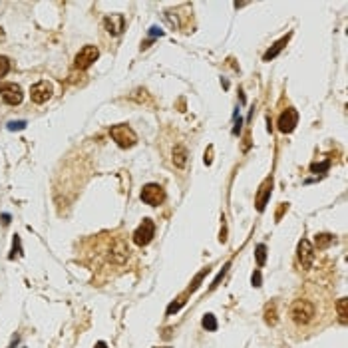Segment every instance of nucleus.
Instances as JSON below:
<instances>
[{"label":"nucleus","mask_w":348,"mask_h":348,"mask_svg":"<svg viewBox=\"0 0 348 348\" xmlns=\"http://www.w3.org/2000/svg\"><path fill=\"white\" fill-rule=\"evenodd\" d=\"M291 318L298 326H307L316 318V307L309 298H296L291 304Z\"/></svg>","instance_id":"1"},{"label":"nucleus","mask_w":348,"mask_h":348,"mask_svg":"<svg viewBox=\"0 0 348 348\" xmlns=\"http://www.w3.org/2000/svg\"><path fill=\"white\" fill-rule=\"evenodd\" d=\"M110 136H112V139H114L120 147H123V149L134 147V145H136V141H138L136 132H134V129L129 127L127 123H118V125H112V127H110Z\"/></svg>","instance_id":"2"},{"label":"nucleus","mask_w":348,"mask_h":348,"mask_svg":"<svg viewBox=\"0 0 348 348\" xmlns=\"http://www.w3.org/2000/svg\"><path fill=\"white\" fill-rule=\"evenodd\" d=\"M141 201L147 203V205H151V207L161 205V203L165 201V191H163V187L157 185V183H147V185H143V189H141Z\"/></svg>","instance_id":"3"},{"label":"nucleus","mask_w":348,"mask_h":348,"mask_svg":"<svg viewBox=\"0 0 348 348\" xmlns=\"http://www.w3.org/2000/svg\"><path fill=\"white\" fill-rule=\"evenodd\" d=\"M98 56H100V50H98L96 46L88 44V46H84V48L76 54V58H74V66H76L78 70H86V68H90L92 64L98 60Z\"/></svg>","instance_id":"4"},{"label":"nucleus","mask_w":348,"mask_h":348,"mask_svg":"<svg viewBox=\"0 0 348 348\" xmlns=\"http://www.w3.org/2000/svg\"><path fill=\"white\" fill-rule=\"evenodd\" d=\"M154 235H156V223L151 219H143V223L134 231V243L139 247H145L151 243Z\"/></svg>","instance_id":"5"},{"label":"nucleus","mask_w":348,"mask_h":348,"mask_svg":"<svg viewBox=\"0 0 348 348\" xmlns=\"http://www.w3.org/2000/svg\"><path fill=\"white\" fill-rule=\"evenodd\" d=\"M296 257H298V263L302 265V269H311L314 263V247L309 239H300L298 247H296Z\"/></svg>","instance_id":"6"},{"label":"nucleus","mask_w":348,"mask_h":348,"mask_svg":"<svg viewBox=\"0 0 348 348\" xmlns=\"http://www.w3.org/2000/svg\"><path fill=\"white\" fill-rule=\"evenodd\" d=\"M52 94H54L52 84L46 82V80L34 84L32 88H30V100H32L34 104H46V102L52 98Z\"/></svg>","instance_id":"7"},{"label":"nucleus","mask_w":348,"mask_h":348,"mask_svg":"<svg viewBox=\"0 0 348 348\" xmlns=\"http://www.w3.org/2000/svg\"><path fill=\"white\" fill-rule=\"evenodd\" d=\"M0 94H2L4 104H8V105H18V104H22V100H24L22 88H20L18 84H12V82L0 86Z\"/></svg>","instance_id":"8"},{"label":"nucleus","mask_w":348,"mask_h":348,"mask_svg":"<svg viewBox=\"0 0 348 348\" xmlns=\"http://www.w3.org/2000/svg\"><path fill=\"white\" fill-rule=\"evenodd\" d=\"M296 123H298V114H296L295 107H289V110H285V112L278 116V122H277L278 132H282V134H291V132H295Z\"/></svg>","instance_id":"9"},{"label":"nucleus","mask_w":348,"mask_h":348,"mask_svg":"<svg viewBox=\"0 0 348 348\" xmlns=\"http://www.w3.org/2000/svg\"><path fill=\"white\" fill-rule=\"evenodd\" d=\"M271 193H273V177H267L259 187V193L255 197V205H257V211H265L269 199H271Z\"/></svg>","instance_id":"10"},{"label":"nucleus","mask_w":348,"mask_h":348,"mask_svg":"<svg viewBox=\"0 0 348 348\" xmlns=\"http://www.w3.org/2000/svg\"><path fill=\"white\" fill-rule=\"evenodd\" d=\"M104 26L112 36H120L125 30V18L123 14H110L104 18Z\"/></svg>","instance_id":"11"},{"label":"nucleus","mask_w":348,"mask_h":348,"mask_svg":"<svg viewBox=\"0 0 348 348\" xmlns=\"http://www.w3.org/2000/svg\"><path fill=\"white\" fill-rule=\"evenodd\" d=\"M291 36H293V34H287V36H282L280 40H277V42H275V44H273V46H271V48H269V50L265 52V56H263V60H265V62H271V60H275V58H277V56H278V54L282 52V48H285V46L289 44V40H291Z\"/></svg>","instance_id":"12"},{"label":"nucleus","mask_w":348,"mask_h":348,"mask_svg":"<svg viewBox=\"0 0 348 348\" xmlns=\"http://www.w3.org/2000/svg\"><path fill=\"white\" fill-rule=\"evenodd\" d=\"M187 147L185 145H175V149H173V165H175L177 169H185L187 165Z\"/></svg>","instance_id":"13"},{"label":"nucleus","mask_w":348,"mask_h":348,"mask_svg":"<svg viewBox=\"0 0 348 348\" xmlns=\"http://www.w3.org/2000/svg\"><path fill=\"white\" fill-rule=\"evenodd\" d=\"M127 247H123L122 241L116 243V247H112V253H110V261H114V263H123V261L127 259Z\"/></svg>","instance_id":"14"},{"label":"nucleus","mask_w":348,"mask_h":348,"mask_svg":"<svg viewBox=\"0 0 348 348\" xmlns=\"http://www.w3.org/2000/svg\"><path fill=\"white\" fill-rule=\"evenodd\" d=\"M332 243H334V235H331V233H318V235L314 237V245H316L318 251L329 249Z\"/></svg>","instance_id":"15"},{"label":"nucleus","mask_w":348,"mask_h":348,"mask_svg":"<svg viewBox=\"0 0 348 348\" xmlns=\"http://www.w3.org/2000/svg\"><path fill=\"white\" fill-rule=\"evenodd\" d=\"M348 300L346 298H338L336 300V313H338V320L342 322V324H346V320H348Z\"/></svg>","instance_id":"16"},{"label":"nucleus","mask_w":348,"mask_h":348,"mask_svg":"<svg viewBox=\"0 0 348 348\" xmlns=\"http://www.w3.org/2000/svg\"><path fill=\"white\" fill-rule=\"evenodd\" d=\"M255 257H257V265L259 267H263L265 265V261H267V247L261 243V245H257V249H255Z\"/></svg>","instance_id":"17"},{"label":"nucleus","mask_w":348,"mask_h":348,"mask_svg":"<svg viewBox=\"0 0 348 348\" xmlns=\"http://www.w3.org/2000/svg\"><path fill=\"white\" fill-rule=\"evenodd\" d=\"M265 322L267 324H277V307H275V302L273 304H269V307L265 309Z\"/></svg>","instance_id":"18"},{"label":"nucleus","mask_w":348,"mask_h":348,"mask_svg":"<svg viewBox=\"0 0 348 348\" xmlns=\"http://www.w3.org/2000/svg\"><path fill=\"white\" fill-rule=\"evenodd\" d=\"M201 324H203V329L205 331H217V318L213 316V314H205L203 316V320H201Z\"/></svg>","instance_id":"19"},{"label":"nucleus","mask_w":348,"mask_h":348,"mask_svg":"<svg viewBox=\"0 0 348 348\" xmlns=\"http://www.w3.org/2000/svg\"><path fill=\"white\" fill-rule=\"evenodd\" d=\"M10 72V60L6 56H0V78H4Z\"/></svg>","instance_id":"20"},{"label":"nucleus","mask_w":348,"mask_h":348,"mask_svg":"<svg viewBox=\"0 0 348 348\" xmlns=\"http://www.w3.org/2000/svg\"><path fill=\"white\" fill-rule=\"evenodd\" d=\"M329 167H331V161L326 159V161H322V163H313V165H311V171H313V173H324Z\"/></svg>","instance_id":"21"},{"label":"nucleus","mask_w":348,"mask_h":348,"mask_svg":"<svg viewBox=\"0 0 348 348\" xmlns=\"http://www.w3.org/2000/svg\"><path fill=\"white\" fill-rule=\"evenodd\" d=\"M16 255H22V249H20V237L16 235L14 241H12V253H10V259H14Z\"/></svg>","instance_id":"22"},{"label":"nucleus","mask_w":348,"mask_h":348,"mask_svg":"<svg viewBox=\"0 0 348 348\" xmlns=\"http://www.w3.org/2000/svg\"><path fill=\"white\" fill-rule=\"evenodd\" d=\"M24 127H26V122H22V120H20V122H10V123H8V129H10V132H16V129H24Z\"/></svg>","instance_id":"23"},{"label":"nucleus","mask_w":348,"mask_h":348,"mask_svg":"<svg viewBox=\"0 0 348 348\" xmlns=\"http://www.w3.org/2000/svg\"><path fill=\"white\" fill-rule=\"evenodd\" d=\"M227 269H229V263H227V265H225V269H223V271H221V273H219V275H217V278H215V280H213V285H211V289H215V287H217V285H219V282H221V278H223V277H225V273H227Z\"/></svg>","instance_id":"24"},{"label":"nucleus","mask_w":348,"mask_h":348,"mask_svg":"<svg viewBox=\"0 0 348 348\" xmlns=\"http://www.w3.org/2000/svg\"><path fill=\"white\" fill-rule=\"evenodd\" d=\"M205 165H211V161H213V145H209V149L205 151Z\"/></svg>","instance_id":"25"},{"label":"nucleus","mask_w":348,"mask_h":348,"mask_svg":"<svg viewBox=\"0 0 348 348\" xmlns=\"http://www.w3.org/2000/svg\"><path fill=\"white\" fill-rule=\"evenodd\" d=\"M251 280H253V287H261V271H259V269L253 273Z\"/></svg>","instance_id":"26"},{"label":"nucleus","mask_w":348,"mask_h":348,"mask_svg":"<svg viewBox=\"0 0 348 348\" xmlns=\"http://www.w3.org/2000/svg\"><path fill=\"white\" fill-rule=\"evenodd\" d=\"M287 209H289V205H287V203H280V207H278V211H277V221L280 219V217H282V213H285Z\"/></svg>","instance_id":"27"},{"label":"nucleus","mask_w":348,"mask_h":348,"mask_svg":"<svg viewBox=\"0 0 348 348\" xmlns=\"http://www.w3.org/2000/svg\"><path fill=\"white\" fill-rule=\"evenodd\" d=\"M149 34H151V36H163V30H159L157 26H154V28H149Z\"/></svg>","instance_id":"28"},{"label":"nucleus","mask_w":348,"mask_h":348,"mask_svg":"<svg viewBox=\"0 0 348 348\" xmlns=\"http://www.w3.org/2000/svg\"><path fill=\"white\" fill-rule=\"evenodd\" d=\"M241 123H243V120H241V118H239V122H237V125L233 127V134H235V136H237L239 132H241Z\"/></svg>","instance_id":"29"},{"label":"nucleus","mask_w":348,"mask_h":348,"mask_svg":"<svg viewBox=\"0 0 348 348\" xmlns=\"http://www.w3.org/2000/svg\"><path fill=\"white\" fill-rule=\"evenodd\" d=\"M2 223H4V225H8V223H10V215H6V213L2 215Z\"/></svg>","instance_id":"30"},{"label":"nucleus","mask_w":348,"mask_h":348,"mask_svg":"<svg viewBox=\"0 0 348 348\" xmlns=\"http://www.w3.org/2000/svg\"><path fill=\"white\" fill-rule=\"evenodd\" d=\"M94 348H107V344H105V342H102V340H100V342H96V346H94Z\"/></svg>","instance_id":"31"},{"label":"nucleus","mask_w":348,"mask_h":348,"mask_svg":"<svg viewBox=\"0 0 348 348\" xmlns=\"http://www.w3.org/2000/svg\"><path fill=\"white\" fill-rule=\"evenodd\" d=\"M165 348H169V346H165Z\"/></svg>","instance_id":"32"}]
</instances>
